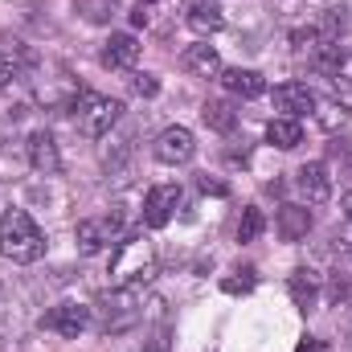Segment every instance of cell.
I'll return each mask as SVG.
<instances>
[{
    "label": "cell",
    "instance_id": "cell-1",
    "mask_svg": "<svg viewBox=\"0 0 352 352\" xmlns=\"http://www.w3.org/2000/svg\"><path fill=\"white\" fill-rule=\"evenodd\" d=\"M156 246H152V238L148 234H123L119 242H115V250H111V266H107V274H111V287H131V291H140V287H148L152 278H156Z\"/></svg>",
    "mask_w": 352,
    "mask_h": 352
},
{
    "label": "cell",
    "instance_id": "cell-2",
    "mask_svg": "<svg viewBox=\"0 0 352 352\" xmlns=\"http://www.w3.org/2000/svg\"><path fill=\"white\" fill-rule=\"evenodd\" d=\"M0 254L12 263L29 266L45 254V234L37 230V221L25 209H8L0 217Z\"/></svg>",
    "mask_w": 352,
    "mask_h": 352
},
{
    "label": "cell",
    "instance_id": "cell-3",
    "mask_svg": "<svg viewBox=\"0 0 352 352\" xmlns=\"http://www.w3.org/2000/svg\"><path fill=\"white\" fill-rule=\"evenodd\" d=\"M70 111H74V127H78L87 140H102V135L119 123L123 102H119V98H107V94H94V90H82Z\"/></svg>",
    "mask_w": 352,
    "mask_h": 352
},
{
    "label": "cell",
    "instance_id": "cell-4",
    "mask_svg": "<svg viewBox=\"0 0 352 352\" xmlns=\"http://www.w3.org/2000/svg\"><path fill=\"white\" fill-rule=\"evenodd\" d=\"M94 316H98V328L102 332H127L131 324H140L144 307H140V299H135L131 287H111L107 295H98Z\"/></svg>",
    "mask_w": 352,
    "mask_h": 352
},
{
    "label": "cell",
    "instance_id": "cell-5",
    "mask_svg": "<svg viewBox=\"0 0 352 352\" xmlns=\"http://www.w3.org/2000/svg\"><path fill=\"white\" fill-rule=\"evenodd\" d=\"M180 201H184L180 184H156V188H148V197H144V221L152 230H164L173 221V213L180 209Z\"/></svg>",
    "mask_w": 352,
    "mask_h": 352
},
{
    "label": "cell",
    "instance_id": "cell-6",
    "mask_svg": "<svg viewBox=\"0 0 352 352\" xmlns=\"http://www.w3.org/2000/svg\"><path fill=\"white\" fill-rule=\"evenodd\" d=\"M156 160L160 164H188L192 156H197V140H192V131L188 127H164L160 135H156Z\"/></svg>",
    "mask_w": 352,
    "mask_h": 352
},
{
    "label": "cell",
    "instance_id": "cell-7",
    "mask_svg": "<svg viewBox=\"0 0 352 352\" xmlns=\"http://www.w3.org/2000/svg\"><path fill=\"white\" fill-rule=\"evenodd\" d=\"M119 230H123V217L119 213H111L107 221H78V230H74V238H78V250L82 254H98L111 238H119Z\"/></svg>",
    "mask_w": 352,
    "mask_h": 352
},
{
    "label": "cell",
    "instance_id": "cell-8",
    "mask_svg": "<svg viewBox=\"0 0 352 352\" xmlns=\"http://www.w3.org/2000/svg\"><path fill=\"white\" fill-rule=\"evenodd\" d=\"M87 324H90V307H82V303H58L50 316H41V328H50L66 340H74Z\"/></svg>",
    "mask_w": 352,
    "mask_h": 352
},
{
    "label": "cell",
    "instance_id": "cell-9",
    "mask_svg": "<svg viewBox=\"0 0 352 352\" xmlns=\"http://www.w3.org/2000/svg\"><path fill=\"white\" fill-rule=\"evenodd\" d=\"M274 107L287 119H299V115H311L316 111V94L307 90V82H278L274 87Z\"/></svg>",
    "mask_w": 352,
    "mask_h": 352
},
{
    "label": "cell",
    "instance_id": "cell-10",
    "mask_svg": "<svg viewBox=\"0 0 352 352\" xmlns=\"http://www.w3.org/2000/svg\"><path fill=\"white\" fill-rule=\"evenodd\" d=\"M184 21H188V29H192V33L209 37V33L226 29V8H221V0H188Z\"/></svg>",
    "mask_w": 352,
    "mask_h": 352
},
{
    "label": "cell",
    "instance_id": "cell-11",
    "mask_svg": "<svg viewBox=\"0 0 352 352\" xmlns=\"http://www.w3.org/2000/svg\"><path fill=\"white\" fill-rule=\"evenodd\" d=\"M180 70L192 74V78H217V74H221V58H217L213 45L197 41V45H188V50L180 54Z\"/></svg>",
    "mask_w": 352,
    "mask_h": 352
},
{
    "label": "cell",
    "instance_id": "cell-12",
    "mask_svg": "<svg viewBox=\"0 0 352 352\" xmlns=\"http://www.w3.org/2000/svg\"><path fill=\"white\" fill-rule=\"evenodd\" d=\"M25 148H29V164H33L37 173L54 176L58 168H62V152H58V140H54L50 131H33Z\"/></svg>",
    "mask_w": 352,
    "mask_h": 352
},
{
    "label": "cell",
    "instance_id": "cell-13",
    "mask_svg": "<svg viewBox=\"0 0 352 352\" xmlns=\"http://www.w3.org/2000/svg\"><path fill=\"white\" fill-rule=\"evenodd\" d=\"M295 180H299V188H303V197H307L311 205H324V201L332 197V176H328V164H324V160L303 164V168L295 173Z\"/></svg>",
    "mask_w": 352,
    "mask_h": 352
},
{
    "label": "cell",
    "instance_id": "cell-14",
    "mask_svg": "<svg viewBox=\"0 0 352 352\" xmlns=\"http://www.w3.org/2000/svg\"><path fill=\"white\" fill-rule=\"evenodd\" d=\"M140 62V41L131 37V33H115L111 41H107V50H102V66H111V70H131Z\"/></svg>",
    "mask_w": 352,
    "mask_h": 352
},
{
    "label": "cell",
    "instance_id": "cell-15",
    "mask_svg": "<svg viewBox=\"0 0 352 352\" xmlns=\"http://www.w3.org/2000/svg\"><path fill=\"white\" fill-rule=\"evenodd\" d=\"M274 226H278V234H283L287 242H299V238H307V230H311V209H307V205H283Z\"/></svg>",
    "mask_w": 352,
    "mask_h": 352
},
{
    "label": "cell",
    "instance_id": "cell-16",
    "mask_svg": "<svg viewBox=\"0 0 352 352\" xmlns=\"http://www.w3.org/2000/svg\"><path fill=\"white\" fill-rule=\"evenodd\" d=\"M221 82H226L230 94H242V98H258V94H266V78L258 74V70H242V66H234V70L221 74Z\"/></svg>",
    "mask_w": 352,
    "mask_h": 352
},
{
    "label": "cell",
    "instance_id": "cell-17",
    "mask_svg": "<svg viewBox=\"0 0 352 352\" xmlns=\"http://www.w3.org/2000/svg\"><path fill=\"white\" fill-rule=\"evenodd\" d=\"M291 299H295V307H316V299H320V274L316 270H307V266H299L295 274H291Z\"/></svg>",
    "mask_w": 352,
    "mask_h": 352
},
{
    "label": "cell",
    "instance_id": "cell-18",
    "mask_svg": "<svg viewBox=\"0 0 352 352\" xmlns=\"http://www.w3.org/2000/svg\"><path fill=\"white\" fill-rule=\"evenodd\" d=\"M266 140L274 144V148H283V152H291V148H299L303 144V127H299V119H270L266 123Z\"/></svg>",
    "mask_w": 352,
    "mask_h": 352
},
{
    "label": "cell",
    "instance_id": "cell-19",
    "mask_svg": "<svg viewBox=\"0 0 352 352\" xmlns=\"http://www.w3.org/2000/svg\"><path fill=\"white\" fill-rule=\"evenodd\" d=\"M201 119H205V127H213V131H221V135H230L234 123H238V115H234V107H230L226 98H209V102L201 107Z\"/></svg>",
    "mask_w": 352,
    "mask_h": 352
},
{
    "label": "cell",
    "instance_id": "cell-20",
    "mask_svg": "<svg viewBox=\"0 0 352 352\" xmlns=\"http://www.w3.org/2000/svg\"><path fill=\"white\" fill-rule=\"evenodd\" d=\"M263 230H266L263 209H254V205H250V209L242 213V221H238V242H242V246H246V242H258V234H263Z\"/></svg>",
    "mask_w": 352,
    "mask_h": 352
},
{
    "label": "cell",
    "instance_id": "cell-21",
    "mask_svg": "<svg viewBox=\"0 0 352 352\" xmlns=\"http://www.w3.org/2000/svg\"><path fill=\"white\" fill-rule=\"evenodd\" d=\"M316 107H320V111H316V123H320L324 131H332V127H340V123L349 119V107L336 102V98H332V102H316Z\"/></svg>",
    "mask_w": 352,
    "mask_h": 352
},
{
    "label": "cell",
    "instance_id": "cell-22",
    "mask_svg": "<svg viewBox=\"0 0 352 352\" xmlns=\"http://www.w3.org/2000/svg\"><path fill=\"white\" fill-rule=\"evenodd\" d=\"M221 291H226V295H246V291H254V270H242V278H226Z\"/></svg>",
    "mask_w": 352,
    "mask_h": 352
},
{
    "label": "cell",
    "instance_id": "cell-23",
    "mask_svg": "<svg viewBox=\"0 0 352 352\" xmlns=\"http://www.w3.org/2000/svg\"><path fill=\"white\" fill-rule=\"evenodd\" d=\"M21 78V66L12 62V54H0V90H8Z\"/></svg>",
    "mask_w": 352,
    "mask_h": 352
},
{
    "label": "cell",
    "instance_id": "cell-24",
    "mask_svg": "<svg viewBox=\"0 0 352 352\" xmlns=\"http://www.w3.org/2000/svg\"><path fill=\"white\" fill-rule=\"evenodd\" d=\"M197 188H201V192H205V197H209V192H213V197H226V192H230V184H226V180H217V176H197Z\"/></svg>",
    "mask_w": 352,
    "mask_h": 352
},
{
    "label": "cell",
    "instance_id": "cell-25",
    "mask_svg": "<svg viewBox=\"0 0 352 352\" xmlns=\"http://www.w3.org/2000/svg\"><path fill=\"white\" fill-rule=\"evenodd\" d=\"M131 87H135V94L152 98V94L160 90V82H156V74H135V78H131Z\"/></svg>",
    "mask_w": 352,
    "mask_h": 352
},
{
    "label": "cell",
    "instance_id": "cell-26",
    "mask_svg": "<svg viewBox=\"0 0 352 352\" xmlns=\"http://www.w3.org/2000/svg\"><path fill=\"white\" fill-rule=\"evenodd\" d=\"M299 352H332V349H328L324 340H316V336H307V340L299 344Z\"/></svg>",
    "mask_w": 352,
    "mask_h": 352
},
{
    "label": "cell",
    "instance_id": "cell-27",
    "mask_svg": "<svg viewBox=\"0 0 352 352\" xmlns=\"http://www.w3.org/2000/svg\"><path fill=\"white\" fill-rule=\"evenodd\" d=\"M148 352H168V328L156 332V344H148Z\"/></svg>",
    "mask_w": 352,
    "mask_h": 352
},
{
    "label": "cell",
    "instance_id": "cell-28",
    "mask_svg": "<svg viewBox=\"0 0 352 352\" xmlns=\"http://www.w3.org/2000/svg\"><path fill=\"white\" fill-rule=\"evenodd\" d=\"M340 205H344V217L352 221V192H344V201H340Z\"/></svg>",
    "mask_w": 352,
    "mask_h": 352
},
{
    "label": "cell",
    "instance_id": "cell-29",
    "mask_svg": "<svg viewBox=\"0 0 352 352\" xmlns=\"http://www.w3.org/2000/svg\"><path fill=\"white\" fill-rule=\"evenodd\" d=\"M283 4H287V8H291V4H295V0H283Z\"/></svg>",
    "mask_w": 352,
    "mask_h": 352
}]
</instances>
